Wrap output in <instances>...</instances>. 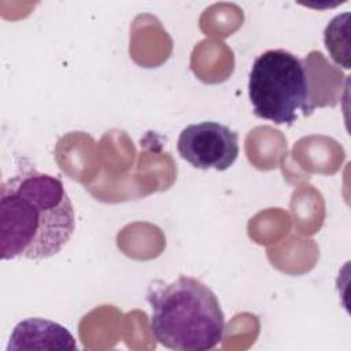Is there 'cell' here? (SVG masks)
<instances>
[{"label":"cell","instance_id":"6da1fadb","mask_svg":"<svg viewBox=\"0 0 351 351\" xmlns=\"http://www.w3.org/2000/svg\"><path fill=\"white\" fill-rule=\"evenodd\" d=\"M75 229L73 203L60 178L22 170L0 186L1 259H47L69 243Z\"/></svg>","mask_w":351,"mask_h":351},{"label":"cell","instance_id":"5b68a950","mask_svg":"<svg viewBox=\"0 0 351 351\" xmlns=\"http://www.w3.org/2000/svg\"><path fill=\"white\" fill-rule=\"evenodd\" d=\"M11 350H77L73 335L60 324L44 318L21 321L10 336L7 351Z\"/></svg>","mask_w":351,"mask_h":351},{"label":"cell","instance_id":"7a4b0ae2","mask_svg":"<svg viewBox=\"0 0 351 351\" xmlns=\"http://www.w3.org/2000/svg\"><path fill=\"white\" fill-rule=\"evenodd\" d=\"M151 332L158 343L176 351L215 348L225 332V315L217 295L200 280L180 276L169 284L151 285Z\"/></svg>","mask_w":351,"mask_h":351},{"label":"cell","instance_id":"277c9868","mask_svg":"<svg viewBox=\"0 0 351 351\" xmlns=\"http://www.w3.org/2000/svg\"><path fill=\"white\" fill-rule=\"evenodd\" d=\"M177 151L196 169L223 171L239 156V134L229 126L213 121L192 123L181 130Z\"/></svg>","mask_w":351,"mask_h":351},{"label":"cell","instance_id":"3957f363","mask_svg":"<svg viewBox=\"0 0 351 351\" xmlns=\"http://www.w3.org/2000/svg\"><path fill=\"white\" fill-rule=\"evenodd\" d=\"M248 96L254 114L277 125H292L299 112L310 115L318 104L308 59L285 49L265 51L252 63Z\"/></svg>","mask_w":351,"mask_h":351}]
</instances>
